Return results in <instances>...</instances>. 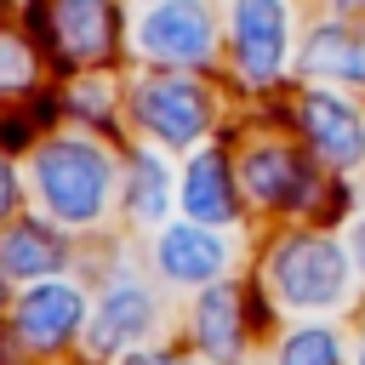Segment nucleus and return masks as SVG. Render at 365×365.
I'll use <instances>...</instances> for the list:
<instances>
[{
	"mask_svg": "<svg viewBox=\"0 0 365 365\" xmlns=\"http://www.w3.org/2000/svg\"><path fill=\"white\" fill-rule=\"evenodd\" d=\"M40 188H46V200L57 205V217L86 222V217L103 211L108 160H103L91 143H57V148H46V160H40Z\"/></svg>",
	"mask_w": 365,
	"mask_h": 365,
	"instance_id": "1",
	"label": "nucleus"
},
{
	"mask_svg": "<svg viewBox=\"0 0 365 365\" xmlns=\"http://www.w3.org/2000/svg\"><path fill=\"white\" fill-rule=\"evenodd\" d=\"M274 274H279V291H285L291 302H302V308L336 302V297H342V279H348V274H342V251H336L331 240H314V234L285 240Z\"/></svg>",
	"mask_w": 365,
	"mask_h": 365,
	"instance_id": "2",
	"label": "nucleus"
},
{
	"mask_svg": "<svg viewBox=\"0 0 365 365\" xmlns=\"http://www.w3.org/2000/svg\"><path fill=\"white\" fill-rule=\"evenodd\" d=\"M143 46L165 63H200L211 51V17L200 0H165L143 23Z\"/></svg>",
	"mask_w": 365,
	"mask_h": 365,
	"instance_id": "3",
	"label": "nucleus"
},
{
	"mask_svg": "<svg viewBox=\"0 0 365 365\" xmlns=\"http://www.w3.org/2000/svg\"><path fill=\"white\" fill-rule=\"evenodd\" d=\"M234 40H240V63L245 74H274L285 57V11L279 0H240L234 6Z\"/></svg>",
	"mask_w": 365,
	"mask_h": 365,
	"instance_id": "4",
	"label": "nucleus"
},
{
	"mask_svg": "<svg viewBox=\"0 0 365 365\" xmlns=\"http://www.w3.org/2000/svg\"><path fill=\"white\" fill-rule=\"evenodd\" d=\"M74 325H80V297L68 285H40L17 308V336H29L34 348H57Z\"/></svg>",
	"mask_w": 365,
	"mask_h": 365,
	"instance_id": "5",
	"label": "nucleus"
},
{
	"mask_svg": "<svg viewBox=\"0 0 365 365\" xmlns=\"http://www.w3.org/2000/svg\"><path fill=\"white\" fill-rule=\"evenodd\" d=\"M143 120L165 137V143H188L200 125H205V97L182 80H165V86H148L143 91Z\"/></svg>",
	"mask_w": 365,
	"mask_h": 365,
	"instance_id": "6",
	"label": "nucleus"
},
{
	"mask_svg": "<svg viewBox=\"0 0 365 365\" xmlns=\"http://www.w3.org/2000/svg\"><path fill=\"white\" fill-rule=\"evenodd\" d=\"M302 125H308L314 148H325L331 160H359V148H365V125H359V114H354L348 103L325 97V91L302 103Z\"/></svg>",
	"mask_w": 365,
	"mask_h": 365,
	"instance_id": "7",
	"label": "nucleus"
},
{
	"mask_svg": "<svg viewBox=\"0 0 365 365\" xmlns=\"http://www.w3.org/2000/svg\"><path fill=\"white\" fill-rule=\"evenodd\" d=\"M57 40L68 57H103L114 46V6L108 0H57Z\"/></svg>",
	"mask_w": 365,
	"mask_h": 365,
	"instance_id": "8",
	"label": "nucleus"
},
{
	"mask_svg": "<svg viewBox=\"0 0 365 365\" xmlns=\"http://www.w3.org/2000/svg\"><path fill=\"white\" fill-rule=\"evenodd\" d=\"M160 268L171 279H211L222 268V240L205 228H165L160 240Z\"/></svg>",
	"mask_w": 365,
	"mask_h": 365,
	"instance_id": "9",
	"label": "nucleus"
},
{
	"mask_svg": "<svg viewBox=\"0 0 365 365\" xmlns=\"http://www.w3.org/2000/svg\"><path fill=\"white\" fill-rule=\"evenodd\" d=\"M302 182H308V171H302L297 154H285V148H262V154L245 160V188H251L257 200H297Z\"/></svg>",
	"mask_w": 365,
	"mask_h": 365,
	"instance_id": "10",
	"label": "nucleus"
},
{
	"mask_svg": "<svg viewBox=\"0 0 365 365\" xmlns=\"http://www.w3.org/2000/svg\"><path fill=\"white\" fill-rule=\"evenodd\" d=\"M0 262H6V274H23V279L51 274V268L63 262V240H57V234H46V228H34V222H23V228H11V234H6Z\"/></svg>",
	"mask_w": 365,
	"mask_h": 365,
	"instance_id": "11",
	"label": "nucleus"
},
{
	"mask_svg": "<svg viewBox=\"0 0 365 365\" xmlns=\"http://www.w3.org/2000/svg\"><path fill=\"white\" fill-rule=\"evenodd\" d=\"M148 314H154V302H148L143 285H120V291H108V302H103V325H97V342H103V348H120V342L143 336V331H148Z\"/></svg>",
	"mask_w": 365,
	"mask_h": 365,
	"instance_id": "12",
	"label": "nucleus"
},
{
	"mask_svg": "<svg viewBox=\"0 0 365 365\" xmlns=\"http://www.w3.org/2000/svg\"><path fill=\"white\" fill-rule=\"evenodd\" d=\"M188 211L205 217V222H228V217H234V194H228L222 154H205V160L188 171Z\"/></svg>",
	"mask_w": 365,
	"mask_h": 365,
	"instance_id": "13",
	"label": "nucleus"
},
{
	"mask_svg": "<svg viewBox=\"0 0 365 365\" xmlns=\"http://www.w3.org/2000/svg\"><path fill=\"white\" fill-rule=\"evenodd\" d=\"M234 308H240V291H234V285H222V291H211V297L200 302V342H205V354H217V359H234V348H240V319H234Z\"/></svg>",
	"mask_w": 365,
	"mask_h": 365,
	"instance_id": "14",
	"label": "nucleus"
},
{
	"mask_svg": "<svg viewBox=\"0 0 365 365\" xmlns=\"http://www.w3.org/2000/svg\"><path fill=\"white\" fill-rule=\"evenodd\" d=\"M308 68L365 80V40H354V34H319V40H314V51H308Z\"/></svg>",
	"mask_w": 365,
	"mask_h": 365,
	"instance_id": "15",
	"label": "nucleus"
},
{
	"mask_svg": "<svg viewBox=\"0 0 365 365\" xmlns=\"http://www.w3.org/2000/svg\"><path fill=\"white\" fill-rule=\"evenodd\" d=\"M285 365H336V336L331 331H297L285 342Z\"/></svg>",
	"mask_w": 365,
	"mask_h": 365,
	"instance_id": "16",
	"label": "nucleus"
},
{
	"mask_svg": "<svg viewBox=\"0 0 365 365\" xmlns=\"http://www.w3.org/2000/svg\"><path fill=\"white\" fill-rule=\"evenodd\" d=\"M131 205H137V217H160V205H165V171H160L154 160H143V165H137Z\"/></svg>",
	"mask_w": 365,
	"mask_h": 365,
	"instance_id": "17",
	"label": "nucleus"
},
{
	"mask_svg": "<svg viewBox=\"0 0 365 365\" xmlns=\"http://www.w3.org/2000/svg\"><path fill=\"white\" fill-rule=\"evenodd\" d=\"M17 200V182H11V171H6V160H0V211Z\"/></svg>",
	"mask_w": 365,
	"mask_h": 365,
	"instance_id": "18",
	"label": "nucleus"
},
{
	"mask_svg": "<svg viewBox=\"0 0 365 365\" xmlns=\"http://www.w3.org/2000/svg\"><path fill=\"white\" fill-rule=\"evenodd\" d=\"M137 365H182V359H137Z\"/></svg>",
	"mask_w": 365,
	"mask_h": 365,
	"instance_id": "19",
	"label": "nucleus"
},
{
	"mask_svg": "<svg viewBox=\"0 0 365 365\" xmlns=\"http://www.w3.org/2000/svg\"><path fill=\"white\" fill-rule=\"evenodd\" d=\"M359 251H365V234H359Z\"/></svg>",
	"mask_w": 365,
	"mask_h": 365,
	"instance_id": "20",
	"label": "nucleus"
}]
</instances>
